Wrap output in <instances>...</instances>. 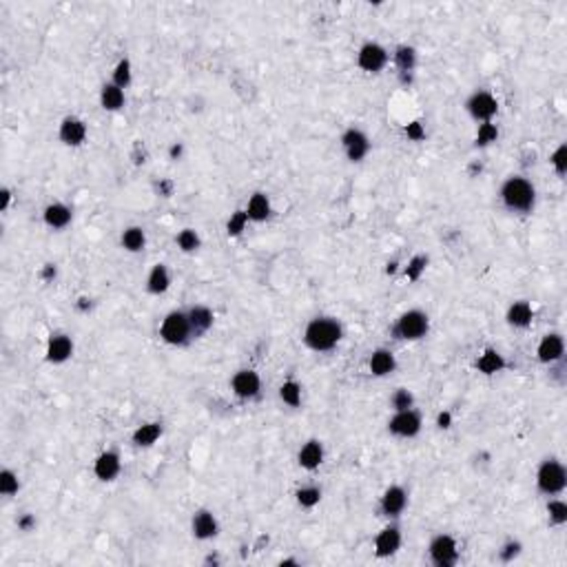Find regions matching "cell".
<instances>
[{
  "label": "cell",
  "mask_w": 567,
  "mask_h": 567,
  "mask_svg": "<svg viewBox=\"0 0 567 567\" xmlns=\"http://www.w3.org/2000/svg\"><path fill=\"white\" fill-rule=\"evenodd\" d=\"M344 337V328L335 317H315L304 331V344L315 353H328Z\"/></svg>",
  "instance_id": "1"
},
{
  "label": "cell",
  "mask_w": 567,
  "mask_h": 567,
  "mask_svg": "<svg viewBox=\"0 0 567 567\" xmlns=\"http://www.w3.org/2000/svg\"><path fill=\"white\" fill-rule=\"evenodd\" d=\"M501 200L505 209L514 213H530L536 204V189L530 180L521 178V175H512L503 182L501 187Z\"/></svg>",
  "instance_id": "2"
},
{
  "label": "cell",
  "mask_w": 567,
  "mask_h": 567,
  "mask_svg": "<svg viewBox=\"0 0 567 567\" xmlns=\"http://www.w3.org/2000/svg\"><path fill=\"white\" fill-rule=\"evenodd\" d=\"M430 331V317L424 311H408L404 313L397 324L393 326V335L395 339H404V342H419L424 339Z\"/></svg>",
  "instance_id": "3"
},
{
  "label": "cell",
  "mask_w": 567,
  "mask_h": 567,
  "mask_svg": "<svg viewBox=\"0 0 567 567\" xmlns=\"http://www.w3.org/2000/svg\"><path fill=\"white\" fill-rule=\"evenodd\" d=\"M536 486L548 497L561 494L567 486V472L563 463L556 459H545L539 466V472H536Z\"/></svg>",
  "instance_id": "4"
},
{
  "label": "cell",
  "mask_w": 567,
  "mask_h": 567,
  "mask_svg": "<svg viewBox=\"0 0 567 567\" xmlns=\"http://www.w3.org/2000/svg\"><path fill=\"white\" fill-rule=\"evenodd\" d=\"M160 335L169 346H184L189 344V339L193 337L189 315L182 311H171L167 317L162 319Z\"/></svg>",
  "instance_id": "5"
},
{
  "label": "cell",
  "mask_w": 567,
  "mask_h": 567,
  "mask_svg": "<svg viewBox=\"0 0 567 567\" xmlns=\"http://www.w3.org/2000/svg\"><path fill=\"white\" fill-rule=\"evenodd\" d=\"M428 554H430V561L437 567H455L459 561V545L450 534H437L435 539L430 541Z\"/></svg>",
  "instance_id": "6"
},
{
  "label": "cell",
  "mask_w": 567,
  "mask_h": 567,
  "mask_svg": "<svg viewBox=\"0 0 567 567\" xmlns=\"http://www.w3.org/2000/svg\"><path fill=\"white\" fill-rule=\"evenodd\" d=\"M388 432L401 439H412L421 432V415L415 410H399L395 412V417L388 421Z\"/></svg>",
  "instance_id": "7"
},
{
  "label": "cell",
  "mask_w": 567,
  "mask_h": 567,
  "mask_svg": "<svg viewBox=\"0 0 567 567\" xmlns=\"http://www.w3.org/2000/svg\"><path fill=\"white\" fill-rule=\"evenodd\" d=\"M466 109L477 122H492L499 111V102L490 91H474L466 102Z\"/></svg>",
  "instance_id": "8"
},
{
  "label": "cell",
  "mask_w": 567,
  "mask_h": 567,
  "mask_svg": "<svg viewBox=\"0 0 567 567\" xmlns=\"http://www.w3.org/2000/svg\"><path fill=\"white\" fill-rule=\"evenodd\" d=\"M342 147H344L350 162H362L370 151V140L362 129L350 127L342 136Z\"/></svg>",
  "instance_id": "9"
},
{
  "label": "cell",
  "mask_w": 567,
  "mask_h": 567,
  "mask_svg": "<svg viewBox=\"0 0 567 567\" xmlns=\"http://www.w3.org/2000/svg\"><path fill=\"white\" fill-rule=\"evenodd\" d=\"M357 65L366 74H379L388 65V51L377 43H366L357 54Z\"/></svg>",
  "instance_id": "10"
},
{
  "label": "cell",
  "mask_w": 567,
  "mask_h": 567,
  "mask_svg": "<svg viewBox=\"0 0 567 567\" xmlns=\"http://www.w3.org/2000/svg\"><path fill=\"white\" fill-rule=\"evenodd\" d=\"M231 388L233 393L240 399H255L262 390V379L255 370H237L231 379Z\"/></svg>",
  "instance_id": "11"
},
{
  "label": "cell",
  "mask_w": 567,
  "mask_h": 567,
  "mask_svg": "<svg viewBox=\"0 0 567 567\" xmlns=\"http://www.w3.org/2000/svg\"><path fill=\"white\" fill-rule=\"evenodd\" d=\"M406 505H408V492L401 486H390L384 492V497H381L379 510L384 517L397 519V517H401V512L406 510Z\"/></svg>",
  "instance_id": "12"
},
{
  "label": "cell",
  "mask_w": 567,
  "mask_h": 567,
  "mask_svg": "<svg viewBox=\"0 0 567 567\" xmlns=\"http://www.w3.org/2000/svg\"><path fill=\"white\" fill-rule=\"evenodd\" d=\"M74 355V342L65 333H54L47 342V362L49 364H65Z\"/></svg>",
  "instance_id": "13"
},
{
  "label": "cell",
  "mask_w": 567,
  "mask_h": 567,
  "mask_svg": "<svg viewBox=\"0 0 567 567\" xmlns=\"http://www.w3.org/2000/svg\"><path fill=\"white\" fill-rule=\"evenodd\" d=\"M536 355H539V362L543 364H556L561 362L565 355V342L559 333H550L541 339L539 348H536Z\"/></svg>",
  "instance_id": "14"
},
{
  "label": "cell",
  "mask_w": 567,
  "mask_h": 567,
  "mask_svg": "<svg viewBox=\"0 0 567 567\" xmlns=\"http://www.w3.org/2000/svg\"><path fill=\"white\" fill-rule=\"evenodd\" d=\"M401 548V532L397 525H388L384 528L375 539V554L379 559H388V556L397 554Z\"/></svg>",
  "instance_id": "15"
},
{
  "label": "cell",
  "mask_w": 567,
  "mask_h": 567,
  "mask_svg": "<svg viewBox=\"0 0 567 567\" xmlns=\"http://www.w3.org/2000/svg\"><path fill=\"white\" fill-rule=\"evenodd\" d=\"M58 136L67 144V147H80V144L87 140V125L80 118L69 116V118H65L63 122H60Z\"/></svg>",
  "instance_id": "16"
},
{
  "label": "cell",
  "mask_w": 567,
  "mask_h": 567,
  "mask_svg": "<svg viewBox=\"0 0 567 567\" xmlns=\"http://www.w3.org/2000/svg\"><path fill=\"white\" fill-rule=\"evenodd\" d=\"M122 470V461L116 450H107L98 455L96 463H94V472L100 481H113Z\"/></svg>",
  "instance_id": "17"
},
{
  "label": "cell",
  "mask_w": 567,
  "mask_h": 567,
  "mask_svg": "<svg viewBox=\"0 0 567 567\" xmlns=\"http://www.w3.org/2000/svg\"><path fill=\"white\" fill-rule=\"evenodd\" d=\"M191 530H193L195 539L209 541V539H213L215 534H218V519H215L213 512H209V510H198L193 514Z\"/></svg>",
  "instance_id": "18"
},
{
  "label": "cell",
  "mask_w": 567,
  "mask_h": 567,
  "mask_svg": "<svg viewBox=\"0 0 567 567\" xmlns=\"http://www.w3.org/2000/svg\"><path fill=\"white\" fill-rule=\"evenodd\" d=\"M368 368L370 373L375 377H386L390 373H395L397 368V359L393 355V350L388 348H377L373 355H370V362H368Z\"/></svg>",
  "instance_id": "19"
},
{
  "label": "cell",
  "mask_w": 567,
  "mask_h": 567,
  "mask_svg": "<svg viewBox=\"0 0 567 567\" xmlns=\"http://www.w3.org/2000/svg\"><path fill=\"white\" fill-rule=\"evenodd\" d=\"M297 461H300V466L304 470H317L324 463V446H322V441H317V439L306 441L304 446H302V450H300V455H297Z\"/></svg>",
  "instance_id": "20"
},
{
  "label": "cell",
  "mask_w": 567,
  "mask_h": 567,
  "mask_svg": "<svg viewBox=\"0 0 567 567\" xmlns=\"http://www.w3.org/2000/svg\"><path fill=\"white\" fill-rule=\"evenodd\" d=\"M71 209L67 204H63V202H54V204H49L47 209H45V213H43V218H45V224L49 226V229H56V231H60V229H67V226L71 224Z\"/></svg>",
  "instance_id": "21"
},
{
  "label": "cell",
  "mask_w": 567,
  "mask_h": 567,
  "mask_svg": "<svg viewBox=\"0 0 567 567\" xmlns=\"http://www.w3.org/2000/svg\"><path fill=\"white\" fill-rule=\"evenodd\" d=\"M246 213H249L251 222H266L273 213V206H271V200H268V195L262 193V191L253 193L251 200H249V206H246Z\"/></svg>",
  "instance_id": "22"
},
{
  "label": "cell",
  "mask_w": 567,
  "mask_h": 567,
  "mask_svg": "<svg viewBox=\"0 0 567 567\" xmlns=\"http://www.w3.org/2000/svg\"><path fill=\"white\" fill-rule=\"evenodd\" d=\"M171 286V275H169V268L164 264H156L151 268V273L147 277V291L151 295H162L167 293Z\"/></svg>",
  "instance_id": "23"
},
{
  "label": "cell",
  "mask_w": 567,
  "mask_h": 567,
  "mask_svg": "<svg viewBox=\"0 0 567 567\" xmlns=\"http://www.w3.org/2000/svg\"><path fill=\"white\" fill-rule=\"evenodd\" d=\"M187 315H189V322H191L193 337L204 335L213 326V319H215L213 311H211V308H206V306H193Z\"/></svg>",
  "instance_id": "24"
},
{
  "label": "cell",
  "mask_w": 567,
  "mask_h": 567,
  "mask_svg": "<svg viewBox=\"0 0 567 567\" xmlns=\"http://www.w3.org/2000/svg\"><path fill=\"white\" fill-rule=\"evenodd\" d=\"M160 437H162V424H160V421H149V424L138 426L131 439H133V443H136L138 448H149Z\"/></svg>",
  "instance_id": "25"
},
{
  "label": "cell",
  "mask_w": 567,
  "mask_h": 567,
  "mask_svg": "<svg viewBox=\"0 0 567 567\" xmlns=\"http://www.w3.org/2000/svg\"><path fill=\"white\" fill-rule=\"evenodd\" d=\"M505 368V357L499 353V350L494 348H488L486 353H483L479 359H477V370L481 375H497Z\"/></svg>",
  "instance_id": "26"
},
{
  "label": "cell",
  "mask_w": 567,
  "mask_h": 567,
  "mask_svg": "<svg viewBox=\"0 0 567 567\" xmlns=\"http://www.w3.org/2000/svg\"><path fill=\"white\" fill-rule=\"evenodd\" d=\"M505 319H508V324L514 326V328H525V326L532 324L534 311H532V306L528 302L521 300V302H514L508 308V315H505Z\"/></svg>",
  "instance_id": "27"
},
{
  "label": "cell",
  "mask_w": 567,
  "mask_h": 567,
  "mask_svg": "<svg viewBox=\"0 0 567 567\" xmlns=\"http://www.w3.org/2000/svg\"><path fill=\"white\" fill-rule=\"evenodd\" d=\"M100 105L105 111H120L125 107V89L109 82V85H105L100 91Z\"/></svg>",
  "instance_id": "28"
},
{
  "label": "cell",
  "mask_w": 567,
  "mask_h": 567,
  "mask_svg": "<svg viewBox=\"0 0 567 567\" xmlns=\"http://www.w3.org/2000/svg\"><path fill=\"white\" fill-rule=\"evenodd\" d=\"M395 65L399 69V74H412L417 67V49L410 45H399L395 49Z\"/></svg>",
  "instance_id": "29"
},
{
  "label": "cell",
  "mask_w": 567,
  "mask_h": 567,
  "mask_svg": "<svg viewBox=\"0 0 567 567\" xmlns=\"http://www.w3.org/2000/svg\"><path fill=\"white\" fill-rule=\"evenodd\" d=\"M120 242H122V249H127L129 253H140L144 249V244H147V235H144V229H140V226H129V229H125V233H122Z\"/></svg>",
  "instance_id": "30"
},
{
  "label": "cell",
  "mask_w": 567,
  "mask_h": 567,
  "mask_svg": "<svg viewBox=\"0 0 567 567\" xmlns=\"http://www.w3.org/2000/svg\"><path fill=\"white\" fill-rule=\"evenodd\" d=\"M280 399L284 401L286 406H291V408H297L302 404V386L297 384L295 379H288L282 384L280 388Z\"/></svg>",
  "instance_id": "31"
},
{
  "label": "cell",
  "mask_w": 567,
  "mask_h": 567,
  "mask_svg": "<svg viewBox=\"0 0 567 567\" xmlns=\"http://www.w3.org/2000/svg\"><path fill=\"white\" fill-rule=\"evenodd\" d=\"M499 140V127L492 125V122H481L479 125V131H477V138H474V144L477 147H490L492 142Z\"/></svg>",
  "instance_id": "32"
},
{
  "label": "cell",
  "mask_w": 567,
  "mask_h": 567,
  "mask_svg": "<svg viewBox=\"0 0 567 567\" xmlns=\"http://www.w3.org/2000/svg\"><path fill=\"white\" fill-rule=\"evenodd\" d=\"M295 499H297V503L302 505V508L311 510L319 501H322V490H319L317 486H306V488H300L295 492Z\"/></svg>",
  "instance_id": "33"
},
{
  "label": "cell",
  "mask_w": 567,
  "mask_h": 567,
  "mask_svg": "<svg viewBox=\"0 0 567 567\" xmlns=\"http://www.w3.org/2000/svg\"><path fill=\"white\" fill-rule=\"evenodd\" d=\"M18 490H20L18 474L14 470L5 468L0 472V494H3V497H14V494H18Z\"/></svg>",
  "instance_id": "34"
},
{
  "label": "cell",
  "mask_w": 567,
  "mask_h": 567,
  "mask_svg": "<svg viewBox=\"0 0 567 567\" xmlns=\"http://www.w3.org/2000/svg\"><path fill=\"white\" fill-rule=\"evenodd\" d=\"M426 268H428V255H415L408 262V266L404 268V273L410 282H417V280H421V275L426 273Z\"/></svg>",
  "instance_id": "35"
},
{
  "label": "cell",
  "mask_w": 567,
  "mask_h": 567,
  "mask_svg": "<svg viewBox=\"0 0 567 567\" xmlns=\"http://www.w3.org/2000/svg\"><path fill=\"white\" fill-rule=\"evenodd\" d=\"M249 222L251 220H249V213H246V209L244 211H235L231 218H229V222H226V233H229L231 237H240Z\"/></svg>",
  "instance_id": "36"
},
{
  "label": "cell",
  "mask_w": 567,
  "mask_h": 567,
  "mask_svg": "<svg viewBox=\"0 0 567 567\" xmlns=\"http://www.w3.org/2000/svg\"><path fill=\"white\" fill-rule=\"evenodd\" d=\"M390 406H393L395 412L410 410L412 406H415V395H412L408 388H397L393 393V397H390Z\"/></svg>",
  "instance_id": "37"
},
{
  "label": "cell",
  "mask_w": 567,
  "mask_h": 567,
  "mask_svg": "<svg viewBox=\"0 0 567 567\" xmlns=\"http://www.w3.org/2000/svg\"><path fill=\"white\" fill-rule=\"evenodd\" d=\"M175 242H178V246H180V249H182L184 253H195V251L200 249V244H202V242H200V235L195 233L193 229H184V231H180V233H178V240H175Z\"/></svg>",
  "instance_id": "38"
},
{
  "label": "cell",
  "mask_w": 567,
  "mask_h": 567,
  "mask_svg": "<svg viewBox=\"0 0 567 567\" xmlns=\"http://www.w3.org/2000/svg\"><path fill=\"white\" fill-rule=\"evenodd\" d=\"M113 85L120 89H127L131 85V63L129 58H122L113 69Z\"/></svg>",
  "instance_id": "39"
},
{
  "label": "cell",
  "mask_w": 567,
  "mask_h": 567,
  "mask_svg": "<svg viewBox=\"0 0 567 567\" xmlns=\"http://www.w3.org/2000/svg\"><path fill=\"white\" fill-rule=\"evenodd\" d=\"M548 514H550V521L554 525H563L567 523V503L561 501V499H554L548 503Z\"/></svg>",
  "instance_id": "40"
},
{
  "label": "cell",
  "mask_w": 567,
  "mask_h": 567,
  "mask_svg": "<svg viewBox=\"0 0 567 567\" xmlns=\"http://www.w3.org/2000/svg\"><path fill=\"white\" fill-rule=\"evenodd\" d=\"M550 162H552L554 171L563 178V175L567 173V144H561V147L552 153V160Z\"/></svg>",
  "instance_id": "41"
},
{
  "label": "cell",
  "mask_w": 567,
  "mask_h": 567,
  "mask_svg": "<svg viewBox=\"0 0 567 567\" xmlns=\"http://www.w3.org/2000/svg\"><path fill=\"white\" fill-rule=\"evenodd\" d=\"M521 550H523V545L519 543V541H508L501 548V552H499V556H501V561L503 563H510V561H514L517 559V556L521 554Z\"/></svg>",
  "instance_id": "42"
},
{
  "label": "cell",
  "mask_w": 567,
  "mask_h": 567,
  "mask_svg": "<svg viewBox=\"0 0 567 567\" xmlns=\"http://www.w3.org/2000/svg\"><path fill=\"white\" fill-rule=\"evenodd\" d=\"M406 138L408 140H412V142H421V140H426V129H424V125H421L419 120H415V122H410V125H406Z\"/></svg>",
  "instance_id": "43"
},
{
  "label": "cell",
  "mask_w": 567,
  "mask_h": 567,
  "mask_svg": "<svg viewBox=\"0 0 567 567\" xmlns=\"http://www.w3.org/2000/svg\"><path fill=\"white\" fill-rule=\"evenodd\" d=\"M34 528H36V517H34V514H23V517L18 519V530L32 532Z\"/></svg>",
  "instance_id": "44"
},
{
  "label": "cell",
  "mask_w": 567,
  "mask_h": 567,
  "mask_svg": "<svg viewBox=\"0 0 567 567\" xmlns=\"http://www.w3.org/2000/svg\"><path fill=\"white\" fill-rule=\"evenodd\" d=\"M56 275H58L56 264H45L43 273H40V277H43L45 282H54V280H56Z\"/></svg>",
  "instance_id": "45"
},
{
  "label": "cell",
  "mask_w": 567,
  "mask_h": 567,
  "mask_svg": "<svg viewBox=\"0 0 567 567\" xmlns=\"http://www.w3.org/2000/svg\"><path fill=\"white\" fill-rule=\"evenodd\" d=\"M437 426H439L441 430H448V428L452 426V415H450L448 410L439 412V417H437Z\"/></svg>",
  "instance_id": "46"
},
{
  "label": "cell",
  "mask_w": 567,
  "mask_h": 567,
  "mask_svg": "<svg viewBox=\"0 0 567 567\" xmlns=\"http://www.w3.org/2000/svg\"><path fill=\"white\" fill-rule=\"evenodd\" d=\"M0 198H3V202H0V211H7L9 209V202H12V191L3 189V191H0Z\"/></svg>",
  "instance_id": "47"
},
{
  "label": "cell",
  "mask_w": 567,
  "mask_h": 567,
  "mask_svg": "<svg viewBox=\"0 0 567 567\" xmlns=\"http://www.w3.org/2000/svg\"><path fill=\"white\" fill-rule=\"evenodd\" d=\"M158 191L164 195V198H171V193H173V184H171V182H160V184H158Z\"/></svg>",
  "instance_id": "48"
},
{
  "label": "cell",
  "mask_w": 567,
  "mask_h": 567,
  "mask_svg": "<svg viewBox=\"0 0 567 567\" xmlns=\"http://www.w3.org/2000/svg\"><path fill=\"white\" fill-rule=\"evenodd\" d=\"M182 153H184V147H182L180 142H175L173 147H171V151H169V156H171V160H178Z\"/></svg>",
  "instance_id": "49"
},
{
  "label": "cell",
  "mask_w": 567,
  "mask_h": 567,
  "mask_svg": "<svg viewBox=\"0 0 567 567\" xmlns=\"http://www.w3.org/2000/svg\"><path fill=\"white\" fill-rule=\"evenodd\" d=\"M89 308H91V300H87V297H82V300H78V311L87 313Z\"/></svg>",
  "instance_id": "50"
},
{
  "label": "cell",
  "mask_w": 567,
  "mask_h": 567,
  "mask_svg": "<svg viewBox=\"0 0 567 567\" xmlns=\"http://www.w3.org/2000/svg\"><path fill=\"white\" fill-rule=\"evenodd\" d=\"M397 271V262H388V268H386V273L388 275H393Z\"/></svg>",
  "instance_id": "51"
},
{
  "label": "cell",
  "mask_w": 567,
  "mask_h": 567,
  "mask_svg": "<svg viewBox=\"0 0 567 567\" xmlns=\"http://www.w3.org/2000/svg\"><path fill=\"white\" fill-rule=\"evenodd\" d=\"M282 565H297V561L295 559H286V561H282Z\"/></svg>",
  "instance_id": "52"
}]
</instances>
